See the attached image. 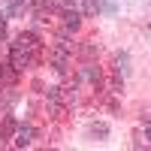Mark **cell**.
Wrapping results in <instances>:
<instances>
[{
  "label": "cell",
  "mask_w": 151,
  "mask_h": 151,
  "mask_svg": "<svg viewBox=\"0 0 151 151\" xmlns=\"http://www.w3.org/2000/svg\"><path fill=\"white\" fill-rule=\"evenodd\" d=\"M64 24H67V30H76V27L82 24V15H79L76 9H67V12H64Z\"/></svg>",
  "instance_id": "obj_5"
},
{
  "label": "cell",
  "mask_w": 151,
  "mask_h": 151,
  "mask_svg": "<svg viewBox=\"0 0 151 151\" xmlns=\"http://www.w3.org/2000/svg\"><path fill=\"white\" fill-rule=\"evenodd\" d=\"M6 36V21H3V15H0V40Z\"/></svg>",
  "instance_id": "obj_11"
},
{
  "label": "cell",
  "mask_w": 151,
  "mask_h": 151,
  "mask_svg": "<svg viewBox=\"0 0 151 151\" xmlns=\"http://www.w3.org/2000/svg\"><path fill=\"white\" fill-rule=\"evenodd\" d=\"M33 142V130L30 127H18V136H15V145L24 148V145H30Z\"/></svg>",
  "instance_id": "obj_6"
},
{
  "label": "cell",
  "mask_w": 151,
  "mask_h": 151,
  "mask_svg": "<svg viewBox=\"0 0 151 151\" xmlns=\"http://www.w3.org/2000/svg\"><path fill=\"white\" fill-rule=\"evenodd\" d=\"M30 64H33V52L24 48V45H18V42H12V67L24 70V67H30Z\"/></svg>",
  "instance_id": "obj_1"
},
{
  "label": "cell",
  "mask_w": 151,
  "mask_h": 151,
  "mask_svg": "<svg viewBox=\"0 0 151 151\" xmlns=\"http://www.w3.org/2000/svg\"><path fill=\"white\" fill-rule=\"evenodd\" d=\"M55 6H58L55 0H36V3H33V12H36L40 18H45V15H48V12H52Z\"/></svg>",
  "instance_id": "obj_4"
},
{
  "label": "cell",
  "mask_w": 151,
  "mask_h": 151,
  "mask_svg": "<svg viewBox=\"0 0 151 151\" xmlns=\"http://www.w3.org/2000/svg\"><path fill=\"white\" fill-rule=\"evenodd\" d=\"M15 67H12V60H9V64H0V82H3V85H12V82H15Z\"/></svg>",
  "instance_id": "obj_3"
},
{
  "label": "cell",
  "mask_w": 151,
  "mask_h": 151,
  "mask_svg": "<svg viewBox=\"0 0 151 151\" xmlns=\"http://www.w3.org/2000/svg\"><path fill=\"white\" fill-rule=\"evenodd\" d=\"M97 3H100V9H103V12H109V15L118 9V0H97Z\"/></svg>",
  "instance_id": "obj_8"
},
{
  "label": "cell",
  "mask_w": 151,
  "mask_h": 151,
  "mask_svg": "<svg viewBox=\"0 0 151 151\" xmlns=\"http://www.w3.org/2000/svg\"><path fill=\"white\" fill-rule=\"evenodd\" d=\"M24 9H27V3H24V0H6L3 9H0V15H3V18H9V15H21Z\"/></svg>",
  "instance_id": "obj_2"
},
{
  "label": "cell",
  "mask_w": 151,
  "mask_h": 151,
  "mask_svg": "<svg viewBox=\"0 0 151 151\" xmlns=\"http://www.w3.org/2000/svg\"><path fill=\"white\" fill-rule=\"evenodd\" d=\"M115 64H118V73H121V76L130 73V58H127V52H121V55L115 58Z\"/></svg>",
  "instance_id": "obj_7"
},
{
  "label": "cell",
  "mask_w": 151,
  "mask_h": 151,
  "mask_svg": "<svg viewBox=\"0 0 151 151\" xmlns=\"http://www.w3.org/2000/svg\"><path fill=\"white\" fill-rule=\"evenodd\" d=\"M12 130H15V121H12V118H6L3 124H0V139H3V136H9Z\"/></svg>",
  "instance_id": "obj_9"
},
{
  "label": "cell",
  "mask_w": 151,
  "mask_h": 151,
  "mask_svg": "<svg viewBox=\"0 0 151 151\" xmlns=\"http://www.w3.org/2000/svg\"><path fill=\"white\" fill-rule=\"evenodd\" d=\"M91 133H94V136H106L109 130H106V124H94V127H91Z\"/></svg>",
  "instance_id": "obj_10"
},
{
  "label": "cell",
  "mask_w": 151,
  "mask_h": 151,
  "mask_svg": "<svg viewBox=\"0 0 151 151\" xmlns=\"http://www.w3.org/2000/svg\"><path fill=\"white\" fill-rule=\"evenodd\" d=\"M145 139L151 142V124H145Z\"/></svg>",
  "instance_id": "obj_12"
}]
</instances>
